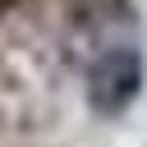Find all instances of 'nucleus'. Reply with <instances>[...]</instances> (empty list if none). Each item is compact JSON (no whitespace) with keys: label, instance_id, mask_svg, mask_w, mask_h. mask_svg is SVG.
I'll list each match as a JSON object with an SVG mask.
<instances>
[{"label":"nucleus","instance_id":"nucleus-1","mask_svg":"<svg viewBox=\"0 0 147 147\" xmlns=\"http://www.w3.org/2000/svg\"><path fill=\"white\" fill-rule=\"evenodd\" d=\"M138 87H142V60H138L133 46H115V51L96 55L92 69H87V96L106 115L110 110H124L138 96Z\"/></svg>","mask_w":147,"mask_h":147}]
</instances>
